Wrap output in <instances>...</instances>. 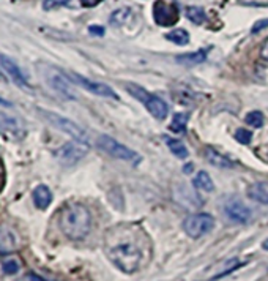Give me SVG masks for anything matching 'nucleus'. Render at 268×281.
I'll list each match as a JSON object with an SVG mask.
<instances>
[{
    "mask_svg": "<svg viewBox=\"0 0 268 281\" xmlns=\"http://www.w3.org/2000/svg\"><path fill=\"white\" fill-rule=\"evenodd\" d=\"M106 254L125 273H134L145 267L151 257V242L137 225H120L109 229Z\"/></svg>",
    "mask_w": 268,
    "mask_h": 281,
    "instance_id": "nucleus-1",
    "label": "nucleus"
},
{
    "mask_svg": "<svg viewBox=\"0 0 268 281\" xmlns=\"http://www.w3.org/2000/svg\"><path fill=\"white\" fill-rule=\"evenodd\" d=\"M62 232L71 240H82L92 229V214L82 204H69L62 208L59 215Z\"/></svg>",
    "mask_w": 268,
    "mask_h": 281,
    "instance_id": "nucleus-2",
    "label": "nucleus"
},
{
    "mask_svg": "<svg viewBox=\"0 0 268 281\" xmlns=\"http://www.w3.org/2000/svg\"><path fill=\"white\" fill-rule=\"evenodd\" d=\"M126 90L130 92V95L134 97L136 100H139L141 103H144V106L147 108V111L155 117L158 120L166 119L167 114H169V108H167V103L159 98L158 95H153V93H148L144 87L137 86V84H126L125 86Z\"/></svg>",
    "mask_w": 268,
    "mask_h": 281,
    "instance_id": "nucleus-3",
    "label": "nucleus"
},
{
    "mask_svg": "<svg viewBox=\"0 0 268 281\" xmlns=\"http://www.w3.org/2000/svg\"><path fill=\"white\" fill-rule=\"evenodd\" d=\"M98 147L103 152H106L108 155L117 158V160H123L126 163H131V165H134V166L142 161V157L139 155L137 152L123 146L122 143H119V140H115L114 137H111L108 134H103L98 137Z\"/></svg>",
    "mask_w": 268,
    "mask_h": 281,
    "instance_id": "nucleus-4",
    "label": "nucleus"
},
{
    "mask_svg": "<svg viewBox=\"0 0 268 281\" xmlns=\"http://www.w3.org/2000/svg\"><path fill=\"white\" fill-rule=\"evenodd\" d=\"M41 114L44 115V119L48 120L52 126L57 128V130H60L65 134L71 136L74 140H77V143H82V144H87V146L90 144L87 131L84 130L82 126H79L77 123H74L73 120H69V119H66V117H62L59 114H54V112L41 111Z\"/></svg>",
    "mask_w": 268,
    "mask_h": 281,
    "instance_id": "nucleus-5",
    "label": "nucleus"
},
{
    "mask_svg": "<svg viewBox=\"0 0 268 281\" xmlns=\"http://www.w3.org/2000/svg\"><path fill=\"white\" fill-rule=\"evenodd\" d=\"M215 228V220L208 214H194L183 221V229L190 237H202Z\"/></svg>",
    "mask_w": 268,
    "mask_h": 281,
    "instance_id": "nucleus-6",
    "label": "nucleus"
},
{
    "mask_svg": "<svg viewBox=\"0 0 268 281\" xmlns=\"http://www.w3.org/2000/svg\"><path fill=\"white\" fill-rule=\"evenodd\" d=\"M46 83L60 97L66 100H76V92L71 86V81L66 79L65 73L59 72V69L48 68V72H46Z\"/></svg>",
    "mask_w": 268,
    "mask_h": 281,
    "instance_id": "nucleus-7",
    "label": "nucleus"
},
{
    "mask_svg": "<svg viewBox=\"0 0 268 281\" xmlns=\"http://www.w3.org/2000/svg\"><path fill=\"white\" fill-rule=\"evenodd\" d=\"M180 11L175 4H167L166 0H156L153 4V19L161 27H170L178 21Z\"/></svg>",
    "mask_w": 268,
    "mask_h": 281,
    "instance_id": "nucleus-8",
    "label": "nucleus"
},
{
    "mask_svg": "<svg viewBox=\"0 0 268 281\" xmlns=\"http://www.w3.org/2000/svg\"><path fill=\"white\" fill-rule=\"evenodd\" d=\"M66 76L71 79V83L80 86L82 89L88 90L90 93H95L98 97H106V98H112V100H119V95L115 93L109 86L103 84V83H97V81H90L84 76H80L77 73H66Z\"/></svg>",
    "mask_w": 268,
    "mask_h": 281,
    "instance_id": "nucleus-9",
    "label": "nucleus"
},
{
    "mask_svg": "<svg viewBox=\"0 0 268 281\" xmlns=\"http://www.w3.org/2000/svg\"><path fill=\"white\" fill-rule=\"evenodd\" d=\"M88 152V146L87 144H82V143H68L65 144L63 147H60L57 150V158H59L63 165L66 166H71V165H76L77 161L82 160Z\"/></svg>",
    "mask_w": 268,
    "mask_h": 281,
    "instance_id": "nucleus-10",
    "label": "nucleus"
},
{
    "mask_svg": "<svg viewBox=\"0 0 268 281\" xmlns=\"http://www.w3.org/2000/svg\"><path fill=\"white\" fill-rule=\"evenodd\" d=\"M0 134L7 139H22L26 134V126L16 117L7 115L4 112H0Z\"/></svg>",
    "mask_w": 268,
    "mask_h": 281,
    "instance_id": "nucleus-11",
    "label": "nucleus"
},
{
    "mask_svg": "<svg viewBox=\"0 0 268 281\" xmlns=\"http://www.w3.org/2000/svg\"><path fill=\"white\" fill-rule=\"evenodd\" d=\"M224 214L232 223L237 225H246L251 220V210L238 199H230L224 204Z\"/></svg>",
    "mask_w": 268,
    "mask_h": 281,
    "instance_id": "nucleus-12",
    "label": "nucleus"
},
{
    "mask_svg": "<svg viewBox=\"0 0 268 281\" xmlns=\"http://www.w3.org/2000/svg\"><path fill=\"white\" fill-rule=\"evenodd\" d=\"M0 65H2V68L7 72V75L11 78V81H13L15 84L21 86V87H27L29 83H27V78L24 76V73L21 72V68L11 60L10 57L7 55H2L0 54Z\"/></svg>",
    "mask_w": 268,
    "mask_h": 281,
    "instance_id": "nucleus-13",
    "label": "nucleus"
},
{
    "mask_svg": "<svg viewBox=\"0 0 268 281\" xmlns=\"http://www.w3.org/2000/svg\"><path fill=\"white\" fill-rule=\"evenodd\" d=\"M204 157L210 165H213L219 169H232L234 168V163H232L227 157H224L223 154H219L216 149L210 147V146H207L204 149Z\"/></svg>",
    "mask_w": 268,
    "mask_h": 281,
    "instance_id": "nucleus-14",
    "label": "nucleus"
},
{
    "mask_svg": "<svg viewBox=\"0 0 268 281\" xmlns=\"http://www.w3.org/2000/svg\"><path fill=\"white\" fill-rule=\"evenodd\" d=\"M248 196L259 204H268V180L251 183L248 186Z\"/></svg>",
    "mask_w": 268,
    "mask_h": 281,
    "instance_id": "nucleus-15",
    "label": "nucleus"
},
{
    "mask_svg": "<svg viewBox=\"0 0 268 281\" xmlns=\"http://www.w3.org/2000/svg\"><path fill=\"white\" fill-rule=\"evenodd\" d=\"M18 248V240L13 231L7 226H0V253H11Z\"/></svg>",
    "mask_w": 268,
    "mask_h": 281,
    "instance_id": "nucleus-16",
    "label": "nucleus"
},
{
    "mask_svg": "<svg viewBox=\"0 0 268 281\" xmlns=\"http://www.w3.org/2000/svg\"><path fill=\"white\" fill-rule=\"evenodd\" d=\"M33 202H35V205H37L38 208H41V210L49 207V204L52 202V193H51V190L48 188V186L40 185V186L35 188V191H33Z\"/></svg>",
    "mask_w": 268,
    "mask_h": 281,
    "instance_id": "nucleus-17",
    "label": "nucleus"
},
{
    "mask_svg": "<svg viewBox=\"0 0 268 281\" xmlns=\"http://www.w3.org/2000/svg\"><path fill=\"white\" fill-rule=\"evenodd\" d=\"M193 185L196 186L197 190H201V191H213L215 190V185H213V180L212 177L205 172V171H201L199 174L196 175L194 180H193Z\"/></svg>",
    "mask_w": 268,
    "mask_h": 281,
    "instance_id": "nucleus-18",
    "label": "nucleus"
},
{
    "mask_svg": "<svg viewBox=\"0 0 268 281\" xmlns=\"http://www.w3.org/2000/svg\"><path fill=\"white\" fill-rule=\"evenodd\" d=\"M164 140H166V144H167V147H169V150L172 152L173 155H175L177 158H180V160H185V158H188V149L185 147V144L182 143V140H178V139H173V137H164Z\"/></svg>",
    "mask_w": 268,
    "mask_h": 281,
    "instance_id": "nucleus-19",
    "label": "nucleus"
},
{
    "mask_svg": "<svg viewBox=\"0 0 268 281\" xmlns=\"http://www.w3.org/2000/svg\"><path fill=\"white\" fill-rule=\"evenodd\" d=\"M188 119L190 115L186 112H178L173 115V119L169 125V130L173 131V133H185L186 130V125H188Z\"/></svg>",
    "mask_w": 268,
    "mask_h": 281,
    "instance_id": "nucleus-20",
    "label": "nucleus"
},
{
    "mask_svg": "<svg viewBox=\"0 0 268 281\" xmlns=\"http://www.w3.org/2000/svg\"><path fill=\"white\" fill-rule=\"evenodd\" d=\"M131 16V10L130 8H120V10H115L114 13L111 15V26L114 27H122L123 24H126L128 19Z\"/></svg>",
    "mask_w": 268,
    "mask_h": 281,
    "instance_id": "nucleus-21",
    "label": "nucleus"
},
{
    "mask_svg": "<svg viewBox=\"0 0 268 281\" xmlns=\"http://www.w3.org/2000/svg\"><path fill=\"white\" fill-rule=\"evenodd\" d=\"M207 58V52L205 51H197L193 54H182L177 57V62L185 63V65H196V63H202Z\"/></svg>",
    "mask_w": 268,
    "mask_h": 281,
    "instance_id": "nucleus-22",
    "label": "nucleus"
},
{
    "mask_svg": "<svg viewBox=\"0 0 268 281\" xmlns=\"http://www.w3.org/2000/svg\"><path fill=\"white\" fill-rule=\"evenodd\" d=\"M166 40L175 43V44H180V46H185L190 43V33L185 29H175V30H170L169 33H166Z\"/></svg>",
    "mask_w": 268,
    "mask_h": 281,
    "instance_id": "nucleus-23",
    "label": "nucleus"
},
{
    "mask_svg": "<svg viewBox=\"0 0 268 281\" xmlns=\"http://www.w3.org/2000/svg\"><path fill=\"white\" fill-rule=\"evenodd\" d=\"M186 18H188L194 24H204L207 19V13L202 7H188L186 8Z\"/></svg>",
    "mask_w": 268,
    "mask_h": 281,
    "instance_id": "nucleus-24",
    "label": "nucleus"
},
{
    "mask_svg": "<svg viewBox=\"0 0 268 281\" xmlns=\"http://www.w3.org/2000/svg\"><path fill=\"white\" fill-rule=\"evenodd\" d=\"M194 97H196L194 92L183 87V86H180L178 90L173 93V100H175L177 103H180V104H193Z\"/></svg>",
    "mask_w": 268,
    "mask_h": 281,
    "instance_id": "nucleus-25",
    "label": "nucleus"
},
{
    "mask_svg": "<svg viewBox=\"0 0 268 281\" xmlns=\"http://www.w3.org/2000/svg\"><path fill=\"white\" fill-rule=\"evenodd\" d=\"M244 122L252 128H260V126H263L265 119H263V114L260 111H251L246 114V117H244Z\"/></svg>",
    "mask_w": 268,
    "mask_h": 281,
    "instance_id": "nucleus-26",
    "label": "nucleus"
},
{
    "mask_svg": "<svg viewBox=\"0 0 268 281\" xmlns=\"http://www.w3.org/2000/svg\"><path fill=\"white\" fill-rule=\"evenodd\" d=\"M2 268L7 275H15L21 270V262L16 259V257H7L2 262Z\"/></svg>",
    "mask_w": 268,
    "mask_h": 281,
    "instance_id": "nucleus-27",
    "label": "nucleus"
},
{
    "mask_svg": "<svg viewBox=\"0 0 268 281\" xmlns=\"http://www.w3.org/2000/svg\"><path fill=\"white\" fill-rule=\"evenodd\" d=\"M73 2L71 0H44L43 8L44 10H54L57 7H71Z\"/></svg>",
    "mask_w": 268,
    "mask_h": 281,
    "instance_id": "nucleus-28",
    "label": "nucleus"
},
{
    "mask_svg": "<svg viewBox=\"0 0 268 281\" xmlns=\"http://www.w3.org/2000/svg\"><path fill=\"white\" fill-rule=\"evenodd\" d=\"M235 139L240 144H249L252 139V131L244 130V128H238V130L235 131Z\"/></svg>",
    "mask_w": 268,
    "mask_h": 281,
    "instance_id": "nucleus-29",
    "label": "nucleus"
},
{
    "mask_svg": "<svg viewBox=\"0 0 268 281\" xmlns=\"http://www.w3.org/2000/svg\"><path fill=\"white\" fill-rule=\"evenodd\" d=\"M266 27H268V19H260V21H257V22H254V26H252L251 32H252V33H259V32L265 30Z\"/></svg>",
    "mask_w": 268,
    "mask_h": 281,
    "instance_id": "nucleus-30",
    "label": "nucleus"
},
{
    "mask_svg": "<svg viewBox=\"0 0 268 281\" xmlns=\"http://www.w3.org/2000/svg\"><path fill=\"white\" fill-rule=\"evenodd\" d=\"M88 33L95 35V37H103L106 32H104V27H101V26H90L88 27Z\"/></svg>",
    "mask_w": 268,
    "mask_h": 281,
    "instance_id": "nucleus-31",
    "label": "nucleus"
},
{
    "mask_svg": "<svg viewBox=\"0 0 268 281\" xmlns=\"http://www.w3.org/2000/svg\"><path fill=\"white\" fill-rule=\"evenodd\" d=\"M260 55H262V58H265V60H268V38H266V40L263 41V44H262Z\"/></svg>",
    "mask_w": 268,
    "mask_h": 281,
    "instance_id": "nucleus-32",
    "label": "nucleus"
},
{
    "mask_svg": "<svg viewBox=\"0 0 268 281\" xmlns=\"http://www.w3.org/2000/svg\"><path fill=\"white\" fill-rule=\"evenodd\" d=\"M79 2L84 7H97L100 2H103V0H79Z\"/></svg>",
    "mask_w": 268,
    "mask_h": 281,
    "instance_id": "nucleus-33",
    "label": "nucleus"
},
{
    "mask_svg": "<svg viewBox=\"0 0 268 281\" xmlns=\"http://www.w3.org/2000/svg\"><path fill=\"white\" fill-rule=\"evenodd\" d=\"M29 279H30V281H46L44 278H41V276H38V275H35V273H30V275H29Z\"/></svg>",
    "mask_w": 268,
    "mask_h": 281,
    "instance_id": "nucleus-34",
    "label": "nucleus"
},
{
    "mask_svg": "<svg viewBox=\"0 0 268 281\" xmlns=\"http://www.w3.org/2000/svg\"><path fill=\"white\" fill-rule=\"evenodd\" d=\"M4 183V166H2V161H0V186Z\"/></svg>",
    "mask_w": 268,
    "mask_h": 281,
    "instance_id": "nucleus-35",
    "label": "nucleus"
},
{
    "mask_svg": "<svg viewBox=\"0 0 268 281\" xmlns=\"http://www.w3.org/2000/svg\"><path fill=\"white\" fill-rule=\"evenodd\" d=\"M183 172H185V174H190V172H193V165H186V166L183 168Z\"/></svg>",
    "mask_w": 268,
    "mask_h": 281,
    "instance_id": "nucleus-36",
    "label": "nucleus"
},
{
    "mask_svg": "<svg viewBox=\"0 0 268 281\" xmlns=\"http://www.w3.org/2000/svg\"><path fill=\"white\" fill-rule=\"evenodd\" d=\"M0 106H11V103H8V101L4 100V98H0Z\"/></svg>",
    "mask_w": 268,
    "mask_h": 281,
    "instance_id": "nucleus-37",
    "label": "nucleus"
},
{
    "mask_svg": "<svg viewBox=\"0 0 268 281\" xmlns=\"http://www.w3.org/2000/svg\"><path fill=\"white\" fill-rule=\"evenodd\" d=\"M263 250H268V239L263 242Z\"/></svg>",
    "mask_w": 268,
    "mask_h": 281,
    "instance_id": "nucleus-38",
    "label": "nucleus"
},
{
    "mask_svg": "<svg viewBox=\"0 0 268 281\" xmlns=\"http://www.w3.org/2000/svg\"><path fill=\"white\" fill-rule=\"evenodd\" d=\"M5 78H4V75H2V72H0V81H4Z\"/></svg>",
    "mask_w": 268,
    "mask_h": 281,
    "instance_id": "nucleus-39",
    "label": "nucleus"
}]
</instances>
